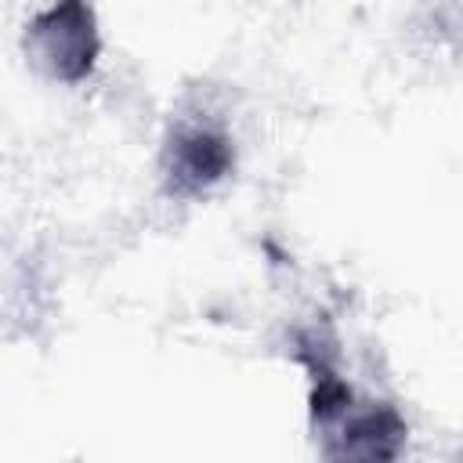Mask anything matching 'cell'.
<instances>
[{"label": "cell", "instance_id": "6da1fadb", "mask_svg": "<svg viewBox=\"0 0 463 463\" xmlns=\"http://www.w3.org/2000/svg\"><path fill=\"white\" fill-rule=\"evenodd\" d=\"M22 54L36 76L80 87L101 58V25L90 0H47L22 29Z\"/></svg>", "mask_w": 463, "mask_h": 463}, {"label": "cell", "instance_id": "3957f363", "mask_svg": "<svg viewBox=\"0 0 463 463\" xmlns=\"http://www.w3.org/2000/svg\"><path fill=\"white\" fill-rule=\"evenodd\" d=\"M322 434V452L333 459H394L409 438V423L387 402H354L347 416Z\"/></svg>", "mask_w": 463, "mask_h": 463}, {"label": "cell", "instance_id": "7a4b0ae2", "mask_svg": "<svg viewBox=\"0 0 463 463\" xmlns=\"http://www.w3.org/2000/svg\"><path fill=\"white\" fill-rule=\"evenodd\" d=\"M235 170V141L210 116H184L170 127L159 152L163 192L174 199H195L224 184Z\"/></svg>", "mask_w": 463, "mask_h": 463}]
</instances>
